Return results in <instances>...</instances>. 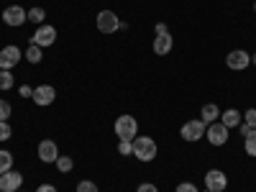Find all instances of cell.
<instances>
[{"label": "cell", "mask_w": 256, "mask_h": 192, "mask_svg": "<svg viewBox=\"0 0 256 192\" xmlns=\"http://www.w3.org/2000/svg\"><path fill=\"white\" fill-rule=\"evenodd\" d=\"M10 113H13L10 102H8V100H0V120H8V118H10Z\"/></svg>", "instance_id": "484cf974"}, {"label": "cell", "mask_w": 256, "mask_h": 192, "mask_svg": "<svg viewBox=\"0 0 256 192\" xmlns=\"http://www.w3.org/2000/svg\"><path fill=\"white\" fill-rule=\"evenodd\" d=\"M113 131H116V136H118L120 141H134V138L138 136V120H136L134 116H128V113H126V116H118Z\"/></svg>", "instance_id": "7a4b0ae2"}, {"label": "cell", "mask_w": 256, "mask_h": 192, "mask_svg": "<svg viewBox=\"0 0 256 192\" xmlns=\"http://www.w3.org/2000/svg\"><path fill=\"white\" fill-rule=\"evenodd\" d=\"M13 169V154L10 152H0V174H6Z\"/></svg>", "instance_id": "7402d4cb"}, {"label": "cell", "mask_w": 256, "mask_h": 192, "mask_svg": "<svg viewBox=\"0 0 256 192\" xmlns=\"http://www.w3.org/2000/svg\"><path fill=\"white\" fill-rule=\"evenodd\" d=\"M136 192H159V187L152 184V182H141V184L136 187Z\"/></svg>", "instance_id": "83f0119b"}, {"label": "cell", "mask_w": 256, "mask_h": 192, "mask_svg": "<svg viewBox=\"0 0 256 192\" xmlns=\"http://www.w3.org/2000/svg\"><path fill=\"white\" fill-rule=\"evenodd\" d=\"M244 148H246L248 156H256V128H254L248 136H244Z\"/></svg>", "instance_id": "44dd1931"}, {"label": "cell", "mask_w": 256, "mask_h": 192, "mask_svg": "<svg viewBox=\"0 0 256 192\" xmlns=\"http://www.w3.org/2000/svg\"><path fill=\"white\" fill-rule=\"evenodd\" d=\"M205 187L210 192H226L228 187V177L223 169H208V174H205Z\"/></svg>", "instance_id": "ba28073f"}, {"label": "cell", "mask_w": 256, "mask_h": 192, "mask_svg": "<svg viewBox=\"0 0 256 192\" xmlns=\"http://www.w3.org/2000/svg\"><path fill=\"white\" fill-rule=\"evenodd\" d=\"M244 123L251 126V128H256V108H248V110L244 113Z\"/></svg>", "instance_id": "4316f807"}, {"label": "cell", "mask_w": 256, "mask_h": 192, "mask_svg": "<svg viewBox=\"0 0 256 192\" xmlns=\"http://www.w3.org/2000/svg\"><path fill=\"white\" fill-rule=\"evenodd\" d=\"M251 64H254V67H256V54H254V56H251Z\"/></svg>", "instance_id": "836d02e7"}, {"label": "cell", "mask_w": 256, "mask_h": 192, "mask_svg": "<svg viewBox=\"0 0 256 192\" xmlns=\"http://www.w3.org/2000/svg\"><path fill=\"white\" fill-rule=\"evenodd\" d=\"M44 18H46V10L44 8H41V6H34L31 10H28V20H31V24H44Z\"/></svg>", "instance_id": "ffe728a7"}, {"label": "cell", "mask_w": 256, "mask_h": 192, "mask_svg": "<svg viewBox=\"0 0 256 192\" xmlns=\"http://www.w3.org/2000/svg\"><path fill=\"white\" fill-rule=\"evenodd\" d=\"M172 46H174L172 34H164V36H156V38H154V52H156L159 56H166L169 52H172Z\"/></svg>", "instance_id": "9a60e30c"}, {"label": "cell", "mask_w": 256, "mask_h": 192, "mask_svg": "<svg viewBox=\"0 0 256 192\" xmlns=\"http://www.w3.org/2000/svg\"><path fill=\"white\" fill-rule=\"evenodd\" d=\"M205 128H208V123H205L202 118H192V120H187V123L180 128V136H182L184 141H190V144H195V141L205 138Z\"/></svg>", "instance_id": "3957f363"}, {"label": "cell", "mask_w": 256, "mask_h": 192, "mask_svg": "<svg viewBox=\"0 0 256 192\" xmlns=\"http://www.w3.org/2000/svg\"><path fill=\"white\" fill-rule=\"evenodd\" d=\"M0 192H3V187H0Z\"/></svg>", "instance_id": "d590c367"}, {"label": "cell", "mask_w": 256, "mask_h": 192, "mask_svg": "<svg viewBox=\"0 0 256 192\" xmlns=\"http://www.w3.org/2000/svg\"><path fill=\"white\" fill-rule=\"evenodd\" d=\"M41 59H44V49H41V46H36V44H31V46L26 49V62H31V64H38Z\"/></svg>", "instance_id": "ac0fdd59"}, {"label": "cell", "mask_w": 256, "mask_h": 192, "mask_svg": "<svg viewBox=\"0 0 256 192\" xmlns=\"http://www.w3.org/2000/svg\"><path fill=\"white\" fill-rule=\"evenodd\" d=\"M156 36H164V34H169V28H166V24H156Z\"/></svg>", "instance_id": "1f68e13d"}, {"label": "cell", "mask_w": 256, "mask_h": 192, "mask_svg": "<svg viewBox=\"0 0 256 192\" xmlns=\"http://www.w3.org/2000/svg\"><path fill=\"white\" fill-rule=\"evenodd\" d=\"M238 128H241V136H248V134L254 131V128H251V126H246V123H241Z\"/></svg>", "instance_id": "d6a6232c"}, {"label": "cell", "mask_w": 256, "mask_h": 192, "mask_svg": "<svg viewBox=\"0 0 256 192\" xmlns=\"http://www.w3.org/2000/svg\"><path fill=\"white\" fill-rule=\"evenodd\" d=\"M95 24H98V31L100 34H108V36L116 34V31H120V20H118V16L113 10H100Z\"/></svg>", "instance_id": "277c9868"}, {"label": "cell", "mask_w": 256, "mask_h": 192, "mask_svg": "<svg viewBox=\"0 0 256 192\" xmlns=\"http://www.w3.org/2000/svg\"><path fill=\"white\" fill-rule=\"evenodd\" d=\"M54 41H56V28L49 26V24H41V26L36 28V34L31 36V44H36V46H41V49L52 46Z\"/></svg>", "instance_id": "8992f818"}, {"label": "cell", "mask_w": 256, "mask_h": 192, "mask_svg": "<svg viewBox=\"0 0 256 192\" xmlns=\"http://www.w3.org/2000/svg\"><path fill=\"white\" fill-rule=\"evenodd\" d=\"M226 64H228V70H233V72H244V70H248V64H251V54L244 52V49H233V52H228Z\"/></svg>", "instance_id": "52a82bcc"}, {"label": "cell", "mask_w": 256, "mask_h": 192, "mask_svg": "<svg viewBox=\"0 0 256 192\" xmlns=\"http://www.w3.org/2000/svg\"><path fill=\"white\" fill-rule=\"evenodd\" d=\"M174 192H198V187H195V184H192V182H180Z\"/></svg>", "instance_id": "f1b7e54d"}, {"label": "cell", "mask_w": 256, "mask_h": 192, "mask_svg": "<svg viewBox=\"0 0 256 192\" xmlns=\"http://www.w3.org/2000/svg\"><path fill=\"white\" fill-rule=\"evenodd\" d=\"M159 154V146L152 136H136L134 138V156L138 162H154Z\"/></svg>", "instance_id": "6da1fadb"}, {"label": "cell", "mask_w": 256, "mask_h": 192, "mask_svg": "<svg viewBox=\"0 0 256 192\" xmlns=\"http://www.w3.org/2000/svg\"><path fill=\"white\" fill-rule=\"evenodd\" d=\"M16 88V77L10 74V70H0V90H13Z\"/></svg>", "instance_id": "e0dca14e"}, {"label": "cell", "mask_w": 256, "mask_h": 192, "mask_svg": "<svg viewBox=\"0 0 256 192\" xmlns=\"http://www.w3.org/2000/svg\"><path fill=\"white\" fill-rule=\"evenodd\" d=\"M36 192H56V187H54V184H38Z\"/></svg>", "instance_id": "4dcf8cb0"}, {"label": "cell", "mask_w": 256, "mask_h": 192, "mask_svg": "<svg viewBox=\"0 0 256 192\" xmlns=\"http://www.w3.org/2000/svg\"><path fill=\"white\" fill-rule=\"evenodd\" d=\"M118 154H120V156L134 154V141H118Z\"/></svg>", "instance_id": "d4e9b609"}, {"label": "cell", "mask_w": 256, "mask_h": 192, "mask_svg": "<svg viewBox=\"0 0 256 192\" xmlns=\"http://www.w3.org/2000/svg\"><path fill=\"white\" fill-rule=\"evenodd\" d=\"M36 105H41V108H46V105H52L56 100V90L52 88V84H38V88H34V98H31Z\"/></svg>", "instance_id": "7c38bea8"}, {"label": "cell", "mask_w": 256, "mask_h": 192, "mask_svg": "<svg viewBox=\"0 0 256 192\" xmlns=\"http://www.w3.org/2000/svg\"><path fill=\"white\" fill-rule=\"evenodd\" d=\"M77 192H100V190H98V184H95V182L82 180V182H77Z\"/></svg>", "instance_id": "603a6c76"}, {"label": "cell", "mask_w": 256, "mask_h": 192, "mask_svg": "<svg viewBox=\"0 0 256 192\" xmlns=\"http://www.w3.org/2000/svg\"><path fill=\"white\" fill-rule=\"evenodd\" d=\"M254 10H256V3H254Z\"/></svg>", "instance_id": "e575fe53"}, {"label": "cell", "mask_w": 256, "mask_h": 192, "mask_svg": "<svg viewBox=\"0 0 256 192\" xmlns=\"http://www.w3.org/2000/svg\"><path fill=\"white\" fill-rule=\"evenodd\" d=\"M18 192H24V190H18Z\"/></svg>", "instance_id": "8d00e7d4"}, {"label": "cell", "mask_w": 256, "mask_h": 192, "mask_svg": "<svg viewBox=\"0 0 256 192\" xmlns=\"http://www.w3.org/2000/svg\"><path fill=\"white\" fill-rule=\"evenodd\" d=\"M28 20V10L26 8H20V6H8L3 10V24L10 26V28H18V26H24Z\"/></svg>", "instance_id": "5b68a950"}, {"label": "cell", "mask_w": 256, "mask_h": 192, "mask_svg": "<svg viewBox=\"0 0 256 192\" xmlns=\"http://www.w3.org/2000/svg\"><path fill=\"white\" fill-rule=\"evenodd\" d=\"M200 118L205 120V123H216L218 118H220V108L216 102H208V105H202V110H200Z\"/></svg>", "instance_id": "2e32d148"}, {"label": "cell", "mask_w": 256, "mask_h": 192, "mask_svg": "<svg viewBox=\"0 0 256 192\" xmlns=\"http://www.w3.org/2000/svg\"><path fill=\"white\" fill-rule=\"evenodd\" d=\"M36 152H38V159L44 162V164H54V162L59 159V146H56L52 138H44V141H41Z\"/></svg>", "instance_id": "8fae6325"}, {"label": "cell", "mask_w": 256, "mask_h": 192, "mask_svg": "<svg viewBox=\"0 0 256 192\" xmlns=\"http://www.w3.org/2000/svg\"><path fill=\"white\" fill-rule=\"evenodd\" d=\"M20 56H24V52H20L16 44H8L0 49V70H13L16 64L20 62Z\"/></svg>", "instance_id": "30bf717a"}, {"label": "cell", "mask_w": 256, "mask_h": 192, "mask_svg": "<svg viewBox=\"0 0 256 192\" xmlns=\"http://www.w3.org/2000/svg\"><path fill=\"white\" fill-rule=\"evenodd\" d=\"M10 136H13L10 123H8V120H0V141H8Z\"/></svg>", "instance_id": "cb8c5ba5"}, {"label": "cell", "mask_w": 256, "mask_h": 192, "mask_svg": "<svg viewBox=\"0 0 256 192\" xmlns=\"http://www.w3.org/2000/svg\"><path fill=\"white\" fill-rule=\"evenodd\" d=\"M205 138L210 141V146H223L226 141H228V128L223 126V123H208V128H205Z\"/></svg>", "instance_id": "9c48e42d"}, {"label": "cell", "mask_w": 256, "mask_h": 192, "mask_svg": "<svg viewBox=\"0 0 256 192\" xmlns=\"http://www.w3.org/2000/svg\"><path fill=\"white\" fill-rule=\"evenodd\" d=\"M54 164H56V169H59L62 174H67V172H72V169H74V159H72V156H62V154H59V159H56Z\"/></svg>", "instance_id": "d6986e66"}, {"label": "cell", "mask_w": 256, "mask_h": 192, "mask_svg": "<svg viewBox=\"0 0 256 192\" xmlns=\"http://www.w3.org/2000/svg\"><path fill=\"white\" fill-rule=\"evenodd\" d=\"M0 187H3V192H18L20 187H24V174L16 172V169L0 174Z\"/></svg>", "instance_id": "4fadbf2b"}, {"label": "cell", "mask_w": 256, "mask_h": 192, "mask_svg": "<svg viewBox=\"0 0 256 192\" xmlns=\"http://www.w3.org/2000/svg\"><path fill=\"white\" fill-rule=\"evenodd\" d=\"M18 92H20V98H34V88H28V84H20Z\"/></svg>", "instance_id": "f546056e"}, {"label": "cell", "mask_w": 256, "mask_h": 192, "mask_svg": "<svg viewBox=\"0 0 256 192\" xmlns=\"http://www.w3.org/2000/svg\"><path fill=\"white\" fill-rule=\"evenodd\" d=\"M220 123L228 128V131H230V128H238L244 123V113H238L236 108H228L226 113H220Z\"/></svg>", "instance_id": "5bb4252c"}, {"label": "cell", "mask_w": 256, "mask_h": 192, "mask_svg": "<svg viewBox=\"0 0 256 192\" xmlns=\"http://www.w3.org/2000/svg\"><path fill=\"white\" fill-rule=\"evenodd\" d=\"M205 192H210V190H205Z\"/></svg>", "instance_id": "74e56055"}]
</instances>
